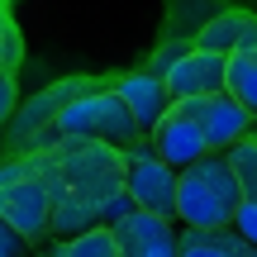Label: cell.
Returning a JSON list of instances; mask_svg holds the SVG:
<instances>
[{
    "label": "cell",
    "instance_id": "277c9868",
    "mask_svg": "<svg viewBox=\"0 0 257 257\" xmlns=\"http://www.w3.org/2000/svg\"><path fill=\"white\" fill-rule=\"evenodd\" d=\"M0 219H5L24 243H38V238L53 233L48 191H43V181H38L29 153L5 157V162H0Z\"/></svg>",
    "mask_w": 257,
    "mask_h": 257
},
{
    "label": "cell",
    "instance_id": "44dd1931",
    "mask_svg": "<svg viewBox=\"0 0 257 257\" xmlns=\"http://www.w3.org/2000/svg\"><path fill=\"white\" fill-rule=\"evenodd\" d=\"M252 138H257V119H252Z\"/></svg>",
    "mask_w": 257,
    "mask_h": 257
},
{
    "label": "cell",
    "instance_id": "d6986e66",
    "mask_svg": "<svg viewBox=\"0 0 257 257\" xmlns=\"http://www.w3.org/2000/svg\"><path fill=\"white\" fill-rule=\"evenodd\" d=\"M229 229L257 248V205H252V200H243V205H238V214H233V224H229Z\"/></svg>",
    "mask_w": 257,
    "mask_h": 257
},
{
    "label": "cell",
    "instance_id": "8992f818",
    "mask_svg": "<svg viewBox=\"0 0 257 257\" xmlns=\"http://www.w3.org/2000/svg\"><path fill=\"white\" fill-rule=\"evenodd\" d=\"M162 81H167L172 105L219 95V91H229V57L224 53H205V48H186V53L162 72Z\"/></svg>",
    "mask_w": 257,
    "mask_h": 257
},
{
    "label": "cell",
    "instance_id": "8fae6325",
    "mask_svg": "<svg viewBox=\"0 0 257 257\" xmlns=\"http://www.w3.org/2000/svg\"><path fill=\"white\" fill-rule=\"evenodd\" d=\"M195 48H205V53H243V48H257V19L248 10H224V15L205 19L200 29H195Z\"/></svg>",
    "mask_w": 257,
    "mask_h": 257
},
{
    "label": "cell",
    "instance_id": "3957f363",
    "mask_svg": "<svg viewBox=\"0 0 257 257\" xmlns=\"http://www.w3.org/2000/svg\"><path fill=\"white\" fill-rule=\"evenodd\" d=\"M53 128L62 138H91V143H110L119 148V153H128V148L148 143L143 128H138L134 110L124 105V95L114 91L110 81L105 86H91V91H81L76 100H67L62 110H57Z\"/></svg>",
    "mask_w": 257,
    "mask_h": 257
},
{
    "label": "cell",
    "instance_id": "e0dca14e",
    "mask_svg": "<svg viewBox=\"0 0 257 257\" xmlns=\"http://www.w3.org/2000/svg\"><path fill=\"white\" fill-rule=\"evenodd\" d=\"M24 62V38H19V24L10 19V0H0V72H15Z\"/></svg>",
    "mask_w": 257,
    "mask_h": 257
},
{
    "label": "cell",
    "instance_id": "5b68a950",
    "mask_svg": "<svg viewBox=\"0 0 257 257\" xmlns=\"http://www.w3.org/2000/svg\"><path fill=\"white\" fill-rule=\"evenodd\" d=\"M124 191H128V200H134V210L176 219V172L148 143H138V148L124 153Z\"/></svg>",
    "mask_w": 257,
    "mask_h": 257
},
{
    "label": "cell",
    "instance_id": "7c38bea8",
    "mask_svg": "<svg viewBox=\"0 0 257 257\" xmlns=\"http://www.w3.org/2000/svg\"><path fill=\"white\" fill-rule=\"evenodd\" d=\"M81 91H91V81H57V86H48L43 95H34V100L15 114V148H29V138H34L43 124H53L57 110H62L67 100H76Z\"/></svg>",
    "mask_w": 257,
    "mask_h": 257
},
{
    "label": "cell",
    "instance_id": "2e32d148",
    "mask_svg": "<svg viewBox=\"0 0 257 257\" xmlns=\"http://www.w3.org/2000/svg\"><path fill=\"white\" fill-rule=\"evenodd\" d=\"M229 167H233V176H238V186H243V200L257 205V138L252 134L229 148Z\"/></svg>",
    "mask_w": 257,
    "mask_h": 257
},
{
    "label": "cell",
    "instance_id": "ac0fdd59",
    "mask_svg": "<svg viewBox=\"0 0 257 257\" xmlns=\"http://www.w3.org/2000/svg\"><path fill=\"white\" fill-rule=\"evenodd\" d=\"M19 114V86H15V72H0V124H10Z\"/></svg>",
    "mask_w": 257,
    "mask_h": 257
},
{
    "label": "cell",
    "instance_id": "6da1fadb",
    "mask_svg": "<svg viewBox=\"0 0 257 257\" xmlns=\"http://www.w3.org/2000/svg\"><path fill=\"white\" fill-rule=\"evenodd\" d=\"M38 181L48 191L53 238H72L86 229H110L124 214H134V200L124 191V153L91 138H62L53 148L29 153Z\"/></svg>",
    "mask_w": 257,
    "mask_h": 257
},
{
    "label": "cell",
    "instance_id": "9c48e42d",
    "mask_svg": "<svg viewBox=\"0 0 257 257\" xmlns=\"http://www.w3.org/2000/svg\"><path fill=\"white\" fill-rule=\"evenodd\" d=\"M148 148H153L157 157H162L172 172H186L191 162H200L205 153H210V143H205V134H200V124L191 119L186 110H167V119L148 134Z\"/></svg>",
    "mask_w": 257,
    "mask_h": 257
},
{
    "label": "cell",
    "instance_id": "5bb4252c",
    "mask_svg": "<svg viewBox=\"0 0 257 257\" xmlns=\"http://www.w3.org/2000/svg\"><path fill=\"white\" fill-rule=\"evenodd\" d=\"M229 95L257 119V48H243L229 57Z\"/></svg>",
    "mask_w": 257,
    "mask_h": 257
},
{
    "label": "cell",
    "instance_id": "4fadbf2b",
    "mask_svg": "<svg viewBox=\"0 0 257 257\" xmlns=\"http://www.w3.org/2000/svg\"><path fill=\"white\" fill-rule=\"evenodd\" d=\"M181 257H257V248L233 229H181Z\"/></svg>",
    "mask_w": 257,
    "mask_h": 257
},
{
    "label": "cell",
    "instance_id": "9a60e30c",
    "mask_svg": "<svg viewBox=\"0 0 257 257\" xmlns=\"http://www.w3.org/2000/svg\"><path fill=\"white\" fill-rule=\"evenodd\" d=\"M48 257H119V248H114L110 229H86V233H72V238H57Z\"/></svg>",
    "mask_w": 257,
    "mask_h": 257
},
{
    "label": "cell",
    "instance_id": "ba28073f",
    "mask_svg": "<svg viewBox=\"0 0 257 257\" xmlns=\"http://www.w3.org/2000/svg\"><path fill=\"white\" fill-rule=\"evenodd\" d=\"M176 110H186L195 124H200V134H205V143H210V153H229L238 138L252 134V114L243 110L229 91L205 95V100H181Z\"/></svg>",
    "mask_w": 257,
    "mask_h": 257
},
{
    "label": "cell",
    "instance_id": "ffe728a7",
    "mask_svg": "<svg viewBox=\"0 0 257 257\" xmlns=\"http://www.w3.org/2000/svg\"><path fill=\"white\" fill-rule=\"evenodd\" d=\"M0 257H24V238H19L5 219H0Z\"/></svg>",
    "mask_w": 257,
    "mask_h": 257
},
{
    "label": "cell",
    "instance_id": "30bf717a",
    "mask_svg": "<svg viewBox=\"0 0 257 257\" xmlns=\"http://www.w3.org/2000/svg\"><path fill=\"white\" fill-rule=\"evenodd\" d=\"M114 91L124 95V105L134 110V119L138 128H143V138L153 134L157 124L167 119V110H172V95H167V81H162V72H128V76H114Z\"/></svg>",
    "mask_w": 257,
    "mask_h": 257
},
{
    "label": "cell",
    "instance_id": "52a82bcc",
    "mask_svg": "<svg viewBox=\"0 0 257 257\" xmlns=\"http://www.w3.org/2000/svg\"><path fill=\"white\" fill-rule=\"evenodd\" d=\"M119 257H181V224L162 214L134 210L119 224H110Z\"/></svg>",
    "mask_w": 257,
    "mask_h": 257
},
{
    "label": "cell",
    "instance_id": "7a4b0ae2",
    "mask_svg": "<svg viewBox=\"0 0 257 257\" xmlns=\"http://www.w3.org/2000/svg\"><path fill=\"white\" fill-rule=\"evenodd\" d=\"M243 205V186L229 167V153H205L176 172V224L181 229H229Z\"/></svg>",
    "mask_w": 257,
    "mask_h": 257
}]
</instances>
